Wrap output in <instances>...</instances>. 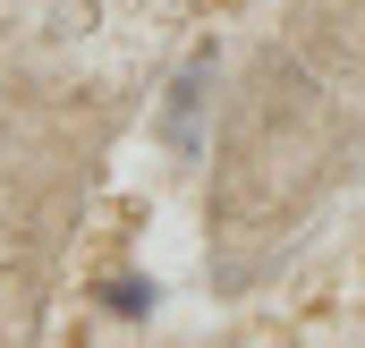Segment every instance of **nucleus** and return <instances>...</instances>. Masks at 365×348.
I'll return each mask as SVG.
<instances>
[]
</instances>
